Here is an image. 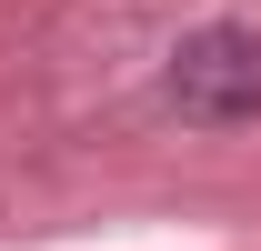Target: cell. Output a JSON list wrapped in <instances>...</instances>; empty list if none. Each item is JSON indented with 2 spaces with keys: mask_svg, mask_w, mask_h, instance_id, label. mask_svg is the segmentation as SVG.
Segmentation results:
<instances>
[{
  "mask_svg": "<svg viewBox=\"0 0 261 251\" xmlns=\"http://www.w3.org/2000/svg\"><path fill=\"white\" fill-rule=\"evenodd\" d=\"M171 101H181L191 121H211V131L251 121V111H261V40H241V31H201L191 51L171 61Z\"/></svg>",
  "mask_w": 261,
  "mask_h": 251,
  "instance_id": "cell-1",
  "label": "cell"
}]
</instances>
